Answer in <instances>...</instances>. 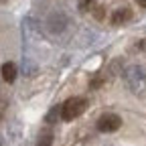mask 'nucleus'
I'll use <instances>...</instances> for the list:
<instances>
[{
  "mask_svg": "<svg viewBox=\"0 0 146 146\" xmlns=\"http://www.w3.org/2000/svg\"><path fill=\"white\" fill-rule=\"evenodd\" d=\"M126 87L138 98H146V65H128L124 69Z\"/></svg>",
  "mask_w": 146,
  "mask_h": 146,
  "instance_id": "f257e3e1",
  "label": "nucleus"
},
{
  "mask_svg": "<svg viewBox=\"0 0 146 146\" xmlns=\"http://www.w3.org/2000/svg\"><path fill=\"white\" fill-rule=\"evenodd\" d=\"M87 110V100L85 98H69L63 106H61V120L65 122H73L77 120L83 112Z\"/></svg>",
  "mask_w": 146,
  "mask_h": 146,
  "instance_id": "f03ea898",
  "label": "nucleus"
},
{
  "mask_svg": "<svg viewBox=\"0 0 146 146\" xmlns=\"http://www.w3.org/2000/svg\"><path fill=\"white\" fill-rule=\"evenodd\" d=\"M120 126H122V118L118 114H102L96 122V128L104 134H112V132L120 130Z\"/></svg>",
  "mask_w": 146,
  "mask_h": 146,
  "instance_id": "7ed1b4c3",
  "label": "nucleus"
},
{
  "mask_svg": "<svg viewBox=\"0 0 146 146\" xmlns=\"http://www.w3.org/2000/svg\"><path fill=\"white\" fill-rule=\"evenodd\" d=\"M132 18H134V14H132L130 8H118V10L112 12V25L114 27H122V25H128Z\"/></svg>",
  "mask_w": 146,
  "mask_h": 146,
  "instance_id": "20e7f679",
  "label": "nucleus"
},
{
  "mask_svg": "<svg viewBox=\"0 0 146 146\" xmlns=\"http://www.w3.org/2000/svg\"><path fill=\"white\" fill-rule=\"evenodd\" d=\"M0 75H2V79H4L6 83H14V79H16V75H18V67H16L12 61H8V63H4L2 67H0Z\"/></svg>",
  "mask_w": 146,
  "mask_h": 146,
  "instance_id": "39448f33",
  "label": "nucleus"
},
{
  "mask_svg": "<svg viewBox=\"0 0 146 146\" xmlns=\"http://www.w3.org/2000/svg\"><path fill=\"white\" fill-rule=\"evenodd\" d=\"M47 25H49L51 33H61L65 29V25H67V18L63 14H53V16H49V23Z\"/></svg>",
  "mask_w": 146,
  "mask_h": 146,
  "instance_id": "423d86ee",
  "label": "nucleus"
},
{
  "mask_svg": "<svg viewBox=\"0 0 146 146\" xmlns=\"http://www.w3.org/2000/svg\"><path fill=\"white\" fill-rule=\"evenodd\" d=\"M36 146H53V132L49 130H43L36 138Z\"/></svg>",
  "mask_w": 146,
  "mask_h": 146,
  "instance_id": "0eeeda50",
  "label": "nucleus"
},
{
  "mask_svg": "<svg viewBox=\"0 0 146 146\" xmlns=\"http://www.w3.org/2000/svg\"><path fill=\"white\" fill-rule=\"evenodd\" d=\"M59 118H61V106H53V108L49 110V114H47L45 122H47V124H55Z\"/></svg>",
  "mask_w": 146,
  "mask_h": 146,
  "instance_id": "6e6552de",
  "label": "nucleus"
},
{
  "mask_svg": "<svg viewBox=\"0 0 146 146\" xmlns=\"http://www.w3.org/2000/svg\"><path fill=\"white\" fill-rule=\"evenodd\" d=\"M94 6H96V0H79V4H77V8L81 12H89Z\"/></svg>",
  "mask_w": 146,
  "mask_h": 146,
  "instance_id": "1a4fd4ad",
  "label": "nucleus"
},
{
  "mask_svg": "<svg viewBox=\"0 0 146 146\" xmlns=\"http://www.w3.org/2000/svg\"><path fill=\"white\" fill-rule=\"evenodd\" d=\"M91 12H94L96 21H104V16H106V8H104V6H98V4L91 8Z\"/></svg>",
  "mask_w": 146,
  "mask_h": 146,
  "instance_id": "9d476101",
  "label": "nucleus"
},
{
  "mask_svg": "<svg viewBox=\"0 0 146 146\" xmlns=\"http://www.w3.org/2000/svg\"><path fill=\"white\" fill-rule=\"evenodd\" d=\"M134 51H140V53H144V51H146V39L138 41V43L134 45Z\"/></svg>",
  "mask_w": 146,
  "mask_h": 146,
  "instance_id": "9b49d317",
  "label": "nucleus"
},
{
  "mask_svg": "<svg viewBox=\"0 0 146 146\" xmlns=\"http://www.w3.org/2000/svg\"><path fill=\"white\" fill-rule=\"evenodd\" d=\"M136 2H138V4H140L142 8H146V0H136Z\"/></svg>",
  "mask_w": 146,
  "mask_h": 146,
  "instance_id": "f8f14e48",
  "label": "nucleus"
},
{
  "mask_svg": "<svg viewBox=\"0 0 146 146\" xmlns=\"http://www.w3.org/2000/svg\"><path fill=\"white\" fill-rule=\"evenodd\" d=\"M4 2H8V0H0V4H4Z\"/></svg>",
  "mask_w": 146,
  "mask_h": 146,
  "instance_id": "ddd939ff",
  "label": "nucleus"
}]
</instances>
